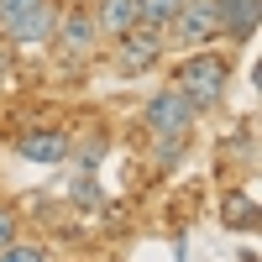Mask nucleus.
<instances>
[{"mask_svg":"<svg viewBox=\"0 0 262 262\" xmlns=\"http://www.w3.org/2000/svg\"><path fill=\"white\" fill-rule=\"evenodd\" d=\"M58 48L69 53V58H90L100 48V27H95V11H63L58 16Z\"/></svg>","mask_w":262,"mask_h":262,"instance_id":"obj_6","label":"nucleus"},{"mask_svg":"<svg viewBox=\"0 0 262 262\" xmlns=\"http://www.w3.org/2000/svg\"><path fill=\"white\" fill-rule=\"evenodd\" d=\"M173 42H184V48H205L210 37H221L215 27V0H184L179 11H173Z\"/></svg>","mask_w":262,"mask_h":262,"instance_id":"obj_5","label":"nucleus"},{"mask_svg":"<svg viewBox=\"0 0 262 262\" xmlns=\"http://www.w3.org/2000/svg\"><path fill=\"white\" fill-rule=\"evenodd\" d=\"M221 221L231 231H257V200H252V194H231L226 210H221Z\"/></svg>","mask_w":262,"mask_h":262,"instance_id":"obj_11","label":"nucleus"},{"mask_svg":"<svg viewBox=\"0 0 262 262\" xmlns=\"http://www.w3.org/2000/svg\"><path fill=\"white\" fill-rule=\"evenodd\" d=\"M6 242H16V210L0 205V247H6Z\"/></svg>","mask_w":262,"mask_h":262,"instance_id":"obj_15","label":"nucleus"},{"mask_svg":"<svg viewBox=\"0 0 262 262\" xmlns=\"http://www.w3.org/2000/svg\"><path fill=\"white\" fill-rule=\"evenodd\" d=\"M58 0H0V37L21 42V48H32V42H48L58 32Z\"/></svg>","mask_w":262,"mask_h":262,"instance_id":"obj_2","label":"nucleus"},{"mask_svg":"<svg viewBox=\"0 0 262 262\" xmlns=\"http://www.w3.org/2000/svg\"><path fill=\"white\" fill-rule=\"evenodd\" d=\"M74 200H79L84 210H95V205H100V189L90 184V173H79V184H74Z\"/></svg>","mask_w":262,"mask_h":262,"instance_id":"obj_14","label":"nucleus"},{"mask_svg":"<svg viewBox=\"0 0 262 262\" xmlns=\"http://www.w3.org/2000/svg\"><path fill=\"white\" fill-rule=\"evenodd\" d=\"M0 262H48L42 247H21V242H6L0 247Z\"/></svg>","mask_w":262,"mask_h":262,"instance_id":"obj_13","label":"nucleus"},{"mask_svg":"<svg viewBox=\"0 0 262 262\" xmlns=\"http://www.w3.org/2000/svg\"><path fill=\"white\" fill-rule=\"evenodd\" d=\"M16 152L27 163L53 168V163H69V137H63L58 126H37V131H21V137H16Z\"/></svg>","mask_w":262,"mask_h":262,"instance_id":"obj_8","label":"nucleus"},{"mask_svg":"<svg viewBox=\"0 0 262 262\" xmlns=\"http://www.w3.org/2000/svg\"><path fill=\"white\" fill-rule=\"evenodd\" d=\"M137 6H142V27H168L184 0H137Z\"/></svg>","mask_w":262,"mask_h":262,"instance_id":"obj_12","label":"nucleus"},{"mask_svg":"<svg viewBox=\"0 0 262 262\" xmlns=\"http://www.w3.org/2000/svg\"><path fill=\"white\" fill-rule=\"evenodd\" d=\"M262 21V0H215V27L231 42H252Z\"/></svg>","mask_w":262,"mask_h":262,"instance_id":"obj_7","label":"nucleus"},{"mask_svg":"<svg viewBox=\"0 0 262 262\" xmlns=\"http://www.w3.org/2000/svg\"><path fill=\"white\" fill-rule=\"evenodd\" d=\"M142 21V6L137 0H100L95 6V27L105 32V37H121V32H131Z\"/></svg>","mask_w":262,"mask_h":262,"instance_id":"obj_9","label":"nucleus"},{"mask_svg":"<svg viewBox=\"0 0 262 262\" xmlns=\"http://www.w3.org/2000/svg\"><path fill=\"white\" fill-rule=\"evenodd\" d=\"M105 147H111V142H105V131L90 126V131L79 137V147H69V163H74L79 173H95V168L105 163Z\"/></svg>","mask_w":262,"mask_h":262,"instance_id":"obj_10","label":"nucleus"},{"mask_svg":"<svg viewBox=\"0 0 262 262\" xmlns=\"http://www.w3.org/2000/svg\"><path fill=\"white\" fill-rule=\"evenodd\" d=\"M163 42H168V37H163V27H142V21H137L131 32H121V37H116V74H121V79L147 74L152 63L163 58Z\"/></svg>","mask_w":262,"mask_h":262,"instance_id":"obj_3","label":"nucleus"},{"mask_svg":"<svg viewBox=\"0 0 262 262\" xmlns=\"http://www.w3.org/2000/svg\"><path fill=\"white\" fill-rule=\"evenodd\" d=\"M142 121H147L152 137H189V126H194V105H189V100L168 84V90H158V95L147 100Z\"/></svg>","mask_w":262,"mask_h":262,"instance_id":"obj_4","label":"nucleus"},{"mask_svg":"<svg viewBox=\"0 0 262 262\" xmlns=\"http://www.w3.org/2000/svg\"><path fill=\"white\" fill-rule=\"evenodd\" d=\"M226 84H231V63L221 53H189L179 69H173V90H179L194 111H210V105L226 100Z\"/></svg>","mask_w":262,"mask_h":262,"instance_id":"obj_1","label":"nucleus"}]
</instances>
